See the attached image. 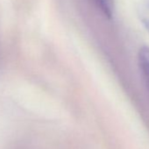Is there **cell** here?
Wrapping results in <instances>:
<instances>
[{"label":"cell","instance_id":"cell-1","mask_svg":"<svg viewBox=\"0 0 149 149\" xmlns=\"http://www.w3.org/2000/svg\"><path fill=\"white\" fill-rule=\"evenodd\" d=\"M139 66L149 90V47H142L138 54Z\"/></svg>","mask_w":149,"mask_h":149},{"label":"cell","instance_id":"cell-2","mask_svg":"<svg viewBox=\"0 0 149 149\" xmlns=\"http://www.w3.org/2000/svg\"><path fill=\"white\" fill-rule=\"evenodd\" d=\"M135 7L140 21L149 32V0H135Z\"/></svg>","mask_w":149,"mask_h":149},{"label":"cell","instance_id":"cell-3","mask_svg":"<svg viewBox=\"0 0 149 149\" xmlns=\"http://www.w3.org/2000/svg\"><path fill=\"white\" fill-rule=\"evenodd\" d=\"M102 13L108 19H112L115 13V0H95Z\"/></svg>","mask_w":149,"mask_h":149}]
</instances>
